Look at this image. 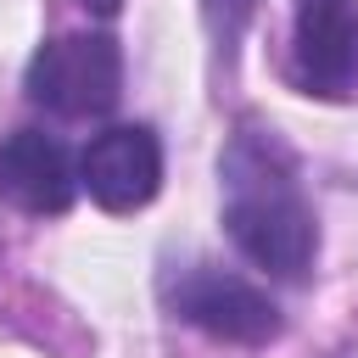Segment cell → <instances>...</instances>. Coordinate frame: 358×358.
Segmentation results:
<instances>
[{
	"mask_svg": "<svg viewBox=\"0 0 358 358\" xmlns=\"http://www.w3.org/2000/svg\"><path fill=\"white\" fill-rule=\"evenodd\" d=\"M0 196L17 201L22 213H39V218H56L73 207L78 196V162L73 151L45 134V129H17L0 140Z\"/></svg>",
	"mask_w": 358,
	"mask_h": 358,
	"instance_id": "obj_6",
	"label": "cell"
},
{
	"mask_svg": "<svg viewBox=\"0 0 358 358\" xmlns=\"http://www.w3.org/2000/svg\"><path fill=\"white\" fill-rule=\"evenodd\" d=\"M78 185L101 213H140L162 190V140L151 123H112L78 151Z\"/></svg>",
	"mask_w": 358,
	"mask_h": 358,
	"instance_id": "obj_5",
	"label": "cell"
},
{
	"mask_svg": "<svg viewBox=\"0 0 358 358\" xmlns=\"http://www.w3.org/2000/svg\"><path fill=\"white\" fill-rule=\"evenodd\" d=\"M218 207L235 252L274 280L302 285L319 263V218L302 190L291 145L263 129L241 123L218 151Z\"/></svg>",
	"mask_w": 358,
	"mask_h": 358,
	"instance_id": "obj_1",
	"label": "cell"
},
{
	"mask_svg": "<svg viewBox=\"0 0 358 358\" xmlns=\"http://www.w3.org/2000/svg\"><path fill=\"white\" fill-rule=\"evenodd\" d=\"M22 90L56 117H106L123 101V45L112 34H56L34 50Z\"/></svg>",
	"mask_w": 358,
	"mask_h": 358,
	"instance_id": "obj_3",
	"label": "cell"
},
{
	"mask_svg": "<svg viewBox=\"0 0 358 358\" xmlns=\"http://www.w3.org/2000/svg\"><path fill=\"white\" fill-rule=\"evenodd\" d=\"M157 296L179 324L213 341H229V347H263L285 330L280 302L246 274L218 268V263H168L157 280Z\"/></svg>",
	"mask_w": 358,
	"mask_h": 358,
	"instance_id": "obj_2",
	"label": "cell"
},
{
	"mask_svg": "<svg viewBox=\"0 0 358 358\" xmlns=\"http://www.w3.org/2000/svg\"><path fill=\"white\" fill-rule=\"evenodd\" d=\"M84 6H90L95 17H117V11H123V0H84Z\"/></svg>",
	"mask_w": 358,
	"mask_h": 358,
	"instance_id": "obj_8",
	"label": "cell"
},
{
	"mask_svg": "<svg viewBox=\"0 0 358 358\" xmlns=\"http://www.w3.org/2000/svg\"><path fill=\"white\" fill-rule=\"evenodd\" d=\"M263 0H201V28H207V45H213V62L229 73L235 67V50L252 28Z\"/></svg>",
	"mask_w": 358,
	"mask_h": 358,
	"instance_id": "obj_7",
	"label": "cell"
},
{
	"mask_svg": "<svg viewBox=\"0 0 358 358\" xmlns=\"http://www.w3.org/2000/svg\"><path fill=\"white\" fill-rule=\"evenodd\" d=\"M285 78L313 101L358 95V0H291Z\"/></svg>",
	"mask_w": 358,
	"mask_h": 358,
	"instance_id": "obj_4",
	"label": "cell"
}]
</instances>
